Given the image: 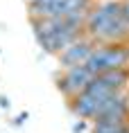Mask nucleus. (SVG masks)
Segmentation results:
<instances>
[{"mask_svg": "<svg viewBox=\"0 0 129 133\" xmlns=\"http://www.w3.org/2000/svg\"><path fill=\"white\" fill-rule=\"evenodd\" d=\"M93 133H129V122L113 124V122H93Z\"/></svg>", "mask_w": 129, "mask_h": 133, "instance_id": "7", "label": "nucleus"}, {"mask_svg": "<svg viewBox=\"0 0 129 133\" xmlns=\"http://www.w3.org/2000/svg\"><path fill=\"white\" fill-rule=\"evenodd\" d=\"M0 106H2V108H9V102H7V97H2V99H0Z\"/></svg>", "mask_w": 129, "mask_h": 133, "instance_id": "9", "label": "nucleus"}, {"mask_svg": "<svg viewBox=\"0 0 129 133\" xmlns=\"http://www.w3.org/2000/svg\"><path fill=\"white\" fill-rule=\"evenodd\" d=\"M91 81H93V72L88 70L86 65H75V68H68V70L61 72L57 86L68 99H72L75 95L84 92Z\"/></svg>", "mask_w": 129, "mask_h": 133, "instance_id": "3", "label": "nucleus"}, {"mask_svg": "<svg viewBox=\"0 0 129 133\" xmlns=\"http://www.w3.org/2000/svg\"><path fill=\"white\" fill-rule=\"evenodd\" d=\"M120 14H122V18L129 21V0H122L120 2Z\"/></svg>", "mask_w": 129, "mask_h": 133, "instance_id": "8", "label": "nucleus"}, {"mask_svg": "<svg viewBox=\"0 0 129 133\" xmlns=\"http://www.w3.org/2000/svg\"><path fill=\"white\" fill-rule=\"evenodd\" d=\"M125 48H127V52H129V43H125Z\"/></svg>", "mask_w": 129, "mask_h": 133, "instance_id": "10", "label": "nucleus"}, {"mask_svg": "<svg viewBox=\"0 0 129 133\" xmlns=\"http://www.w3.org/2000/svg\"><path fill=\"white\" fill-rule=\"evenodd\" d=\"M29 21H32V27H34V34L41 48L50 54L64 52L68 45H72L77 38L86 34L84 27L72 25L68 18H39V21L29 18Z\"/></svg>", "mask_w": 129, "mask_h": 133, "instance_id": "1", "label": "nucleus"}, {"mask_svg": "<svg viewBox=\"0 0 129 133\" xmlns=\"http://www.w3.org/2000/svg\"><path fill=\"white\" fill-rule=\"evenodd\" d=\"M97 79H100L107 88H111V90H115V92L129 88V70H109V72L97 75Z\"/></svg>", "mask_w": 129, "mask_h": 133, "instance_id": "6", "label": "nucleus"}, {"mask_svg": "<svg viewBox=\"0 0 129 133\" xmlns=\"http://www.w3.org/2000/svg\"><path fill=\"white\" fill-rule=\"evenodd\" d=\"M84 65L93 72V77L109 70H129V52L125 45H97Z\"/></svg>", "mask_w": 129, "mask_h": 133, "instance_id": "2", "label": "nucleus"}, {"mask_svg": "<svg viewBox=\"0 0 129 133\" xmlns=\"http://www.w3.org/2000/svg\"><path fill=\"white\" fill-rule=\"evenodd\" d=\"M100 104H102V102L97 97H93L88 90L79 92V95H75V97L70 99L72 113H75L77 117H82V119H93L95 113H97V108H100Z\"/></svg>", "mask_w": 129, "mask_h": 133, "instance_id": "5", "label": "nucleus"}, {"mask_svg": "<svg viewBox=\"0 0 129 133\" xmlns=\"http://www.w3.org/2000/svg\"><path fill=\"white\" fill-rule=\"evenodd\" d=\"M95 48H97V43H95L93 38H88L86 34L82 36V38H77L72 45H68L64 52L57 54L61 70H68V68H75V65H84V63L91 59V54H93Z\"/></svg>", "mask_w": 129, "mask_h": 133, "instance_id": "4", "label": "nucleus"}]
</instances>
